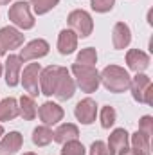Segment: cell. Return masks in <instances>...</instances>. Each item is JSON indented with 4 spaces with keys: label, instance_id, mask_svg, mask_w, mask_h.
<instances>
[{
    "label": "cell",
    "instance_id": "6da1fadb",
    "mask_svg": "<svg viewBox=\"0 0 153 155\" xmlns=\"http://www.w3.org/2000/svg\"><path fill=\"white\" fill-rule=\"evenodd\" d=\"M101 79L105 83V87L112 92H124L128 87H130V76L124 69L117 67V65H110L103 71Z\"/></svg>",
    "mask_w": 153,
    "mask_h": 155
},
{
    "label": "cell",
    "instance_id": "7a4b0ae2",
    "mask_svg": "<svg viewBox=\"0 0 153 155\" xmlns=\"http://www.w3.org/2000/svg\"><path fill=\"white\" fill-rule=\"evenodd\" d=\"M72 72H74V76L77 79V85L81 87V90H85V92H96L97 90V87H99V74H97V71L94 69V67H90V65H74L72 67Z\"/></svg>",
    "mask_w": 153,
    "mask_h": 155
},
{
    "label": "cell",
    "instance_id": "3957f363",
    "mask_svg": "<svg viewBox=\"0 0 153 155\" xmlns=\"http://www.w3.org/2000/svg\"><path fill=\"white\" fill-rule=\"evenodd\" d=\"M9 20L22 29H31L34 25V20H33L31 11H29V4H25V2H16L15 5H11Z\"/></svg>",
    "mask_w": 153,
    "mask_h": 155
},
{
    "label": "cell",
    "instance_id": "277c9868",
    "mask_svg": "<svg viewBox=\"0 0 153 155\" xmlns=\"http://www.w3.org/2000/svg\"><path fill=\"white\" fill-rule=\"evenodd\" d=\"M69 25L76 31L79 36H88L90 33H92V29H94V24H92V18H90V15L86 13V11H81V9H77V11H72L70 15H69Z\"/></svg>",
    "mask_w": 153,
    "mask_h": 155
},
{
    "label": "cell",
    "instance_id": "5b68a950",
    "mask_svg": "<svg viewBox=\"0 0 153 155\" xmlns=\"http://www.w3.org/2000/svg\"><path fill=\"white\" fill-rule=\"evenodd\" d=\"M65 69L63 67H47L41 76H40V83H41V92L45 96H52L54 90H56V85H58V79L61 76Z\"/></svg>",
    "mask_w": 153,
    "mask_h": 155
},
{
    "label": "cell",
    "instance_id": "8992f818",
    "mask_svg": "<svg viewBox=\"0 0 153 155\" xmlns=\"http://www.w3.org/2000/svg\"><path fill=\"white\" fill-rule=\"evenodd\" d=\"M24 43V35H20L15 27H4L0 29V47L5 52V49H16Z\"/></svg>",
    "mask_w": 153,
    "mask_h": 155
},
{
    "label": "cell",
    "instance_id": "52a82bcc",
    "mask_svg": "<svg viewBox=\"0 0 153 155\" xmlns=\"http://www.w3.org/2000/svg\"><path fill=\"white\" fill-rule=\"evenodd\" d=\"M47 52H49V43L45 40H33L22 49L20 60H36V58L45 56Z\"/></svg>",
    "mask_w": 153,
    "mask_h": 155
},
{
    "label": "cell",
    "instance_id": "ba28073f",
    "mask_svg": "<svg viewBox=\"0 0 153 155\" xmlns=\"http://www.w3.org/2000/svg\"><path fill=\"white\" fill-rule=\"evenodd\" d=\"M38 74L40 63H31L24 69V87L31 96H38Z\"/></svg>",
    "mask_w": 153,
    "mask_h": 155
},
{
    "label": "cell",
    "instance_id": "9c48e42d",
    "mask_svg": "<svg viewBox=\"0 0 153 155\" xmlns=\"http://www.w3.org/2000/svg\"><path fill=\"white\" fill-rule=\"evenodd\" d=\"M96 112H97V105L92 99H83L76 105V117L83 123V124H90L96 119Z\"/></svg>",
    "mask_w": 153,
    "mask_h": 155
},
{
    "label": "cell",
    "instance_id": "30bf717a",
    "mask_svg": "<svg viewBox=\"0 0 153 155\" xmlns=\"http://www.w3.org/2000/svg\"><path fill=\"white\" fill-rule=\"evenodd\" d=\"M126 63L132 71H135L137 74L142 72L148 65H150V56L139 49H132L128 54H126Z\"/></svg>",
    "mask_w": 153,
    "mask_h": 155
},
{
    "label": "cell",
    "instance_id": "8fae6325",
    "mask_svg": "<svg viewBox=\"0 0 153 155\" xmlns=\"http://www.w3.org/2000/svg\"><path fill=\"white\" fill-rule=\"evenodd\" d=\"M40 117H41V121H43L45 124H56V123L61 121V117H63V108H61L60 105H56V103L47 101V103L41 105V108H40Z\"/></svg>",
    "mask_w": 153,
    "mask_h": 155
},
{
    "label": "cell",
    "instance_id": "7c38bea8",
    "mask_svg": "<svg viewBox=\"0 0 153 155\" xmlns=\"http://www.w3.org/2000/svg\"><path fill=\"white\" fill-rule=\"evenodd\" d=\"M54 94L60 99H70L72 97V94H74V81H72V78L69 76V71L67 69L61 72V76L58 79V85H56Z\"/></svg>",
    "mask_w": 153,
    "mask_h": 155
},
{
    "label": "cell",
    "instance_id": "4fadbf2b",
    "mask_svg": "<svg viewBox=\"0 0 153 155\" xmlns=\"http://www.w3.org/2000/svg\"><path fill=\"white\" fill-rule=\"evenodd\" d=\"M130 40H132V33H130V27L122 22L115 24L114 27V35H112V41H114L115 49H124L130 45Z\"/></svg>",
    "mask_w": 153,
    "mask_h": 155
},
{
    "label": "cell",
    "instance_id": "5bb4252c",
    "mask_svg": "<svg viewBox=\"0 0 153 155\" xmlns=\"http://www.w3.org/2000/svg\"><path fill=\"white\" fill-rule=\"evenodd\" d=\"M20 67H22V60L20 56H9L7 61H5V81L9 87H15L18 85V72H20Z\"/></svg>",
    "mask_w": 153,
    "mask_h": 155
},
{
    "label": "cell",
    "instance_id": "9a60e30c",
    "mask_svg": "<svg viewBox=\"0 0 153 155\" xmlns=\"http://www.w3.org/2000/svg\"><path fill=\"white\" fill-rule=\"evenodd\" d=\"M22 146V135L18 132H11L9 135L4 137V141L0 143V155H13L16 153Z\"/></svg>",
    "mask_w": 153,
    "mask_h": 155
},
{
    "label": "cell",
    "instance_id": "2e32d148",
    "mask_svg": "<svg viewBox=\"0 0 153 155\" xmlns=\"http://www.w3.org/2000/svg\"><path fill=\"white\" fill-rule=\"evenodd\" d=\"M130 87H132L133 97L137 101H144V94L151 87V81H150V78L144 76V74H137V76L133 78V81H130Z\"/></svg>",
    "mask_w": 153,
    "mask_h": 155
},
{
    "label": "cell",
    "instance_id": "e0dca14e",
    "mask_svg": "<svg viewBox=\"0 0 153 155\" xmlns=\"http://www.w3.org/2000/svg\"><path fill=\"white\" fill-rule=\"evenodd\" d=\"M52 135H54V141H58V143L65 144V143H69V141H76L77 135H79V132H77L76 124L67 123V124H61V126L52 134Z\"/></svg>",
    "mask_w": 153,
    "mask_h": 155
},
{
    "label": "cell",
    "instance_id": "ac0fdd59",
    "mask_svg": "<svg viewBox=\"0 0 153 155\" xmlns=\"http://www.w3.org/2000/svg\"><path fill=\"white\" fill-rule=\"evenodd\" d=\"M76 45H77V36L72 33V31H67V29H65V31L60 33L58 49H60L61 54H70V52H74Z\"/></svg>",
    "mask_w": 153,
    "mask_h": 155
},
{
    "label": "cell",
    "instance_id": "d6986e66",
    "mask_svg": "<svg viewBox=\"0 0 153 155\" xmlns=\"http://www.w3.org/2000/svg\"><path fill=\"white\" fill-rule=\"evenodd\" d=\"M126 146H128V134H126V130H124V128L114 130V134L110 135V141H108L110 152H112V153L122 152V150H126Z\"/></svg>",
    "mask_w": 153,
    "mask_h": 155
},
{
    "label": "cell",
    "instance_id": "ffe728a7",
    "mask_svg": "<svg viewBox=\"0 0 153 155\" xmlns=\"http://www.w3.org/2000/svg\"><path fill=\"white\" fill-rule=\"evenodd\" d=\"M20 114L18 110V105H16V99L13 97H7L0 103V121H9L13 117H16Z\"/></svg>",
    "mask_w": 153,
    "mask_h": 155
},
{
    "label": "cell",
    "instance_id": "44dd1931",
    "mask_svg": "<svg viewBox=\"0 0 153 155\" xmlns=\"http://www.w3.org/2000/svg\"><path fill=\"white\" fill-rule=\"evenodd\" d=\"M132 144H133V150L141 152L142 155H150V135H146L144 132H135L133 137H132Z\"/></svg>",
    "mask_w": 153,
    "mask_h": 155
},
{
    "label": "cell",
    "instance_id": "7402d4cb",
    "mask_svg": "<svg viewBox=\"0 0 153 155\" xmlns=\"http://www.w3.org/2000/svg\"><path fill=\"white\" fill-rule=\"evenodd\" d=\"M33 141H34V144H38V146H45V144H49V143L52 141V132H50L47 126H38V128L33 132Z\"/></svg>",
    "mask_w": 153,
    "mask_h": 155
},
{
    "label": "cell",
    "instance_id": "603a6c76",
    "mask_svg": "<svg viewBox=\"0 0 153 155\" xmlns=\"http://www.w3.org/2000/svg\"><path fill=\"white\" fill-rule=\"evenodd\" d=\"M20 110H22L24 119H34V116H36V105H34L33 97L24 96L20 99Z\"/></svg>",
    "mask_w": 153,
    "mask_h": 155
},
{
    "label": "cell",
    "instance_id": "cb8c5ba5",
    "mask_svg": "<svg viewBox=\"0 0 153 155\" xmlns=\"http://www.w3.org/2000/svg\"><path fill=\"white\" fill-rule=\"evenodd\" d=\"M97 60V54H96V49H85L77 54V65H94Z\"/></svg>",
    "mask_w": 153,
    "mask_h": 155
},
{
    "label": "cell",
    "instance_id": "d4e9b609",
    "mask_svg": "<svg viewBox=\"0 0 153 155\" xmlns=\"http://www.w3.org/2000/svg\"><path fill=\"white\" fill-rule=\"evenodd\" d=\"M61 155H85V148L77 141H69V143H65Z\"/></svg>",
    "mask_w": 153,
    "mask_h": 155
},
{
    "label": "cell",
    "instance_id": "484cf974",
    "mask_svg": "<svg viewBox=\"0 0 153 155\" xmlns=\"http://www.w3.org/2000/svg\"><path fill=\"white\" fill-rule=\"evenodd\" d=\"M58 2H60V0H31V4L34 5V11H36L38 15H43V13L50 11Z\"/></svg>",
    "mask_w": 153,
    "mask_h": 155
},
{
    "label": "cell",
    "instance_id": "4316f807",
    "mask_svg": "<svg viewBox=\"0 0 153 155\" xmlns=\"http://www.w3.org/2000/svg\"><path fill=\"white\" fill-rule=\"evenodd\" d=\"M115 123V110L112 107H105L101 110V126L103 128H110Z\"/></svg>",
    "mask_w": 153,
    "mask_h": 155
},
{
    "label": "cell",
    "instance_id": "83f0119b",
    "mask_svg": "<svg viewBox=\"0 0 153 155\" xmlns=\"http://www.w3.org/2000/svg\"><path fill=\"white\" fill-rule=\"evenodd\" d=\"M115 0H92V9L97 13H106L114 7Z\"/></svg>",
    "mask_w": 153,
    "mask_h": 155
},
{
    "label": "cell",
    "instance_id": "f1b7e54d",
    "mask_svg": "<svg viewBox=\"0 0 153 155\" xmlns=\"http://www.w3.org/2000/svg\"><path fill=\"white\" fill-rule=\"evenodd\" d=\"M90 155H114V153L110 152V148H108V146H106L105 143L97 141V143H94V144H92Z\"/></svg>",
    "mask_w": 153,
    "mask_h": 155
},
{
    "label": "cell",
    "instance_id": "f546056e",
    "mask_svg": "<svg viewBox=\"0 0 153 155\" xmlns=\"http://www.w3.org/2000/svg\"><path fill=\"white\" fill-rule=\"evenodd\" d=\"M141 132H144L146 135L153 134V119L150 116H144L141 119Z\"/></svg>",
    "mask_w": 153,
    "mask_h": 155
},
{
    "label": "cell",
    "instance_id": "4dcf8cb0",
    "mask_svg": "<svg viewBox=\"0 0 153 155\" xmlns=\"http://www.w3.org/2000/svg\"><path fill=\"white\" fill-rule=\"evenodd\" d=\"M121 155H142L141 152H137V150H122Z\"/></svg>",
    "mask_w": 153,
    "mask_h": 155
},
{
    "label": "cell",
    "instance_id": "1f68e13d",
    "mask_svg": "<svg viewBox=\"0 0 153 155\" xmlns=\"http://www.w3.org/2000/svg\"><path fill=\"white\" fill-rule=\"evenodd\" d=\"M11 0H0V4H9Z\"/></svg>",
    "mask_w": 153,
    "mask_h": 155
},
{
    "label": "cell",
    "instance_id": "d6a6232c",
    "mask_svg": "<svg viewBox=\"0 0 153 155\" xmlns=\"http://www.w3.org/2000/svg\"><path fill=\"white\" fill-rule=\"evenodd\" d=\"M2 134H4V128H2V126H0V135H2Z\"/></svg>",
    "mask_w": 153,
    "mask_h": 155
},
{
    "label": "cell",
    "instance_id": "836d02e7",
    "mask_svg": "<svg viewBox=\"0 0 153 155\" xmlns=\"http://www.w3.org/2000/svg\"><path fill=\"white\" fill-rule=\"evenodd\" d=\"M0 54H4V51H2V47H0Z\"/></svg>",
    "mask_w": 153,
    "mask_h": 155
},
{
    "label": "cell",
    "instance_id": "e575fe53",
    "mask_svg": "<svg viewBox=\"0 0 153 155\" xmlns=\"http://www.w3.org/2000/svg\"><path fill=\"white\" fill-rule=\"evenodd\" d=\"M24 155H34V153H24Z\"/></svg>",
    "mask_w": 153,
    "mask_h": 155
},
{
    "label": "cell",
    "instance_id": "d590c367",
    "mask_svg": "<svg viewBox=\"0 0 153 155\" xmlns=\"http://www.w3.org/2000/svg\"><path fill=\"white\" fill-rule=\"evenodd\" d=\"M0 74H2V65H0Z\"/></svg>",
    "mask_w": 153,
    "mask_h": 155
}]
</instances>
